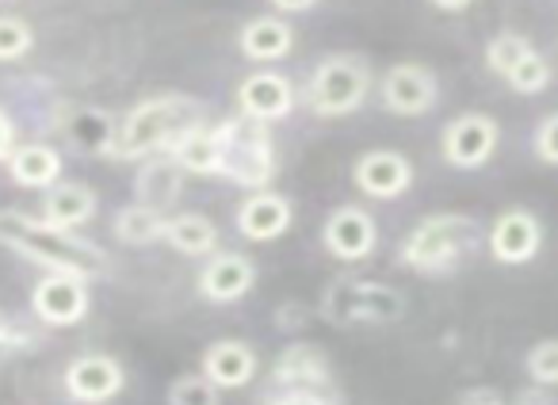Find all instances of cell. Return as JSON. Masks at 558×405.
Listing matches in <instances>:
<instances>
[{
    "instance_id": "cell-16",
    "label": "cell",
    "mask_w": 558,
    "mask_h": 405,
    "mask_svg": "<svg viewBox=\"0 0 558 405\" xmlns=\"http://www.w3.org/2000/svg\"><path fill=\"white\" fill-rule=\"evenodd\" d=\"M238 111L256 123H283L295 111V85L276 70H256L238 85Z\"/></svg>"
},
{
    "instance_id": "cell-3",
    "label": "cell",
    "mask_w": 558,
    "mask_h": 405,
    "mask_svg": "<svg viewBox=\"0 0 558 405\" xmlns=\"http://www.w3.org/2000/svg\"><path fill=\"white\" fill-rule=\"evenodd\" d=\"M482 237H486V230L478 226V219H471L463 211H440L421 219L405 234L398 260L417 275H451L478 249Z\"/></svg>"
},
{
    "instance_id": "cell-41",
    "label": "cell",
    "mask_w": 558,
    "mask_h": 405,
    "mask_svg": "<svg viewBox=\"0 0 558 405\" xmlns=\"http://www.w3.org/2000/svg\"><path fill=\"white\" fill-rule=\"evenodd\" d=\"M0 4H9V0H0Z\"/></svg>"
},
{
    "instance_id": "cell-37",
    "label": "cell",
    "mask_w": 558,
    "mask_h": 405,
    "mask_svg": "<svg viewBox=\"0 0 558 405\" xmlns=\"http://www.w3.org/2000/svg\"><path fill=\"white\" fill-rule=\"evenodd\" d=\"M509 405H558V397H555V390H550V386L527 382V386H520L517 394L509 397Z\"/></svg>"
},
{
    "instance_id": "cell-34",
    "label": "cell",
    "mask_w": 558,
    "mask_h": 405,
    "mask_svg": "<svg viewBox=\"0 0 558 405\" xmlns=\"http://www.w3.org/2000/svg\"><path fill=\"white\" fill-rule=\"evenodd\" d=\"M456 405H509V397L489 382H478V386H466Z\"/></svg>"
},
{
    "instance_id": "cell-17",
    "label": "cell",
    "mask_w": 558,
    "mask_h": 405,
    "mask_svg": "<svg viewBox=\"0 0 558 405\" xmlns=\"http://www.w3.org/2000/svg\"><path fill=\"white\" fill-rule=\"evenodd\" d=\"M271 386L276 390H333V367H329L326 348L295 341L279 348L271 364Z\"/></svg>"
},
{
    "instance_id": "cell-13",
    "label": "cell",
    "mask_w": 558,
    "mask_h": 405,
    "mask_svg": "<svg viewBox=\"0 0 558 405\" xmlns=\"http://www.w3.org/2000/svg\"><path fill=\"white\" fill-rule=\"evenodd\" d=\"M256 287V260L245 253L218 249L203 260L199 275H195V291L215 306H233Z\"/></svg>"
},
{
    "instance_id": "cell-29",
    "label": "cell",
    "mask_w": 558,
    "mask_h": 405,
    "mask_svg": "<svg viewBox=\"0 0 558 405\" xmlns=\"http://www.w3.org/2000/svg\"><path fill=\"white\" fill-rule=\"evenodd\" d=\"M35 50V27L24 16H0V65L24 62Z\"/></svg>"
},
{
    "instance_id": "cell-1",
    "label": "cell",
    "mask_w": 558,
    "mask_h": 405,
    "mask_svg": "<svg viewBox=\"0 0 558 405\" xmlns=\"http://www.w3.org/2000/svg\"><path fill=\"white\" fill-rule=\"evenodd\" d=\"M0 245L12 249L16 257L32 260L43 272H62V275H77V280H100L108 275V253L96 242H88L77 230H62L54 222H47L43 214H27V211H0Z\"/></svg>"
},
{
    "instance_id": "cell-14",
    "label": "cell",
    "mask_w": 558,
    "mask_h": 405,
    "mask_svg": "<svg viewBox=\"0 0 558 405\" xmlns=\"http://www.w3.org/2000/svg\"><path fill=\"white\" fill-rule=\"evenodd\" d=\"M352 184L367 199H402L413 187V161L398 149H367L352 164Z\"/></svg>"
},
{
    "instance_id": "cell-4",
    "label": "cell",
    "mask_w": 558,
    "mask_h": 405,
    "mask_svg": "<svg viewBox=\"0 0 558 405\" xmlns=\"http://www.w3.org/2000/svg\"><path fill=\"white\" fill-rule=\"evenodd\" d=\"M210 131H215L218 146V176L238 187H248V192L271 187L279 172V157L268 123H256V119L238 111V115L215 123Z\"/></svg>"
},
{
    "instance_id": "cell-12",
    "label": "cell",
    "mask_w": 558,
    "mask_h": 405,
    "mask_svg": "<svg viewBox=\"0 0 558 405\" xmlns=\"http://www.w3.org/2000/svg\"><path fill=\"white\" fill-rule=\"evenodd\" d=\"M322 245L333 260L341 265H360V260H372L375 245H379V222L364 207H337L329 211L326 226H322Z\"/></svg>"
},
{
    "instance_id": "cell-11",
    "label": "cell",
    "mask_w": 558,
    "mask_h": 405,
    "mask_svg": "<svg viewBox=\"0 0 558 405\" xmlns=\"http://www.w3.org/2000/svg\"><path fill=\"white\" fill-rule=\"evenodd\" d=\"M486 249H489V257L505 268L532 265L543 249L539 214H532L527 207H509V211H501L486 230Z\"/></svg>"
},
{
    "instance_id": "cell-31",
    "label": "cell",
    "mask_w": 558,
    "mask_h": 405,
    "mask_svg": "<svg viewBox=\"0 0 558 405\" xmlns=\"http://www.w3.org/2000/svg\"><path fill=\"white\" fill-rule=\"evenodd\" d=\"M218 394H222V390H218L207 375L187 371L169 386V405H218Z\"/></svg>"
},
{
    "instance_id": "cell-8",
    "label": "cell",
    "mask_w": 558,
    "mask_h": 405,
    "mask_svg": "<svg viewBox=\"0 0 558 405\" xmlns=\"http://www.w3.org/2000/svg\"><path fill=\"white\" fill-rule=\"evenodd\" d=\"M379 100L390 115L421 119L440 100V77L425 62H395L379 77Z\"/></svg>"
},
{
    "instance_id": "cell-20",
    "label": "cell",
    "mask_w": 558,
    "mask_h": 405,
    "mask_svg": "<svg viewBox=\"0 0 558 405\" xmlns=\"http://www.w3.org/2000/svg\"><path fill=\"white\" fill-rule=\"evenodd\" d=\"M184 169L169 154L146 157L134 172V202H146L154 211L169 214V207H177L180 195H184Z\"/></svg>"
},
{
    "instance_id": "cell-7",
    "label": "cell",
    "mask_w": 558,
    "mask_h": 405,
    "mask_svg": "<svg viewBox=\"0 0 558 405\" xmlns=\"http://www.w3.org/2000/svg\"><path fill=\"white\" fill-rule=\"evenodd\" d=\"M501 146V123L486 111H463L440 134V157L451 169H482Z\"/></svg>"
},
{
    "instance_id": "cell-2",
    "label": "cell",
    "mask_w": 558,
    "mask_h": 405,
    "mask_svg": "<svg viewBox=\"0 0 558 405\" xmlns=\"http://www.w3.org/2000/svg\"><path fill=\"white\" fill-rule=\"evenodd\" d=\"M207 123V103L184 93H161L149 100L134 103L123 119H119L116 161H146V157L169 154L184 134Z\"/></svg>"
},
{
    "instance_id": "cell-9",
    "label": "cell",
    "mask_w": 558,
    "mask_h": 405,
    "mask_svg": "<svg viewBox=\"0 0 558 405\" xmlns=\"http://www.w3.org/2000/svg\"><path fill=\"white\" fill-rule=\"evenodd\" d=\"M62 390L77 405H108L126 390V367L108 352H85L65 364Z\"/></svg>"
},
{
    "instance_id": "cell-23",
    "label": "cell",
    "mask_w": 558,
    "mask_h": 405,
    "mask_svg": "<svg viewBox=\"0 0 558 405\" xmlns=\"http://www.w3.org/2000/svg\"><path fill=\"white\" fill-rule=\"evenodd\" d=\"M62 134L73 149L88 157H111L119 134V119L104 108H70L62 115Z\"/></svg>"
},
{
    "instance_id": "cell-35",
    "label": "cell",
    "mask_w": 558,
    "mask_h": 405,
    "mask_svg": "<svg viewBox=\"0 0 558 405\" xmlns=\"http://www.w3.org/2000/svg\"><path fill=\"white\" fill-rule=\"evenodd\" d=\"M27 344H32V336H27L24 329H16L9 318H4V314H0V359L16 356V352L27 348Z\"/></svg>"
},
{
    "instance_id": "cell-28",
    "label": "cell",
    "mask_w": 558,
    "mask_h": 405,
    "mask_svg": "<svg viewBox=\"0 0 558 405\" xmlns=\"http://www.w3.org/2000/svg\"><path fill=\"white\" fill-rule=\"evenodd\" d=\"M550 81H555V65H550V58L539 54V50H532V54H527L524 62L505 77V85H509L517 96H543L550 88Z\"/></svg>"
},
{
    "instance_id": "cell-25",
    "label": "cell",
    "mask_w": 558,
    "mask_h": 405,
    "mask_svg": "<svg viewBox=\"0 0 558 405\" xmlns=\"http://www.w3.org/2000/svg\"><path fill=\"white\" fill-rule=\"evenodd\" d=\"M165 222H169L165 211H154V207H146V202H126L123 211L111 219V234H116L123 245L146 249V245L165 242Z\"/></svg>"
},
{
    "instance_id": "cell-22",
    "label": "cell",
    "mask_w": 558,
    "mask_h": 405,
    "mask_svg": "<svg viewBox=\"0 0 558 405\" xmlns=\"http://www.w3.org/2000/svg\"><path fill=\"white\" fill-rule=\"evenodd\" d=\"M96 211H100V195L77 180H58L54 187L43 192V219L62 230H85Z\"/></svg>"
},
{
    "instance_id": "cell-32",
    "label": "cell",
    "mask_w": 558,
    "mask_h": 405,
    "mask_svg": "<svg viewBox=\"0 0 558 405\" xmlns=\"http://www.w3.org/2000/svg\"><path fill=\"white\" fill-rule=\"evenodd\" d=\"M264 405H341L333 390H271Z\"/></svg>"
},
{
    "instance_id": "cell-24",
    "label": "cell",
    "mask_w": 558,
    "mask_h": 405,
    "mask_svg": "<svg viewBox=\"0 0 558 405\" xmlns=\"http://www.w3.org/2000/svg\"><path fill=\"white\" fill-rule=\"evenodd\" d=\"M165 242L177 253H184V257L207 260L210 253H218V226L199 211L172 214V219L165 222Z\"/></svg>"
},
{
    "instance_id": "cell-33",
    "label": "cell",
    "mask_w": 558,
    "mask_h": 405,
    "mask_svg": "<svg viewBox=\"0 0 558 405\" xmlns=\"http://www.w3.org/2000/svg\"><path fill=\"white\" fill-rule=\"evenodd\" d=\"M532 149H535V157H539L543 164H558V111L535 126Z\"/></svg>"
},
{
    "instance_id": "cell-38",
    "label": "cell",
    "mask_w": 558,
    "mask_h": 405,
    "mask_svg": "<svg viewBox=\"0 0 558 405\" xmlns=\"http://www.w3.org/2000/svg\"><path fill=\"white\" fill-rule=\"evenodd\" d=\"M20 146V134H16V123L4 108H0V164L9 161V154Z\"/></svg>"
},
{
    "instance_id": "cell-30",
    "label": "cell",
    "mask_w": 558,
    "mask_h": 405,
    "mask_svg": "<svg viewBox=\"0 0 558 405\" xmlns=\"http://www.w3.org/2000/svg\"><path fill=\"white\" fill-rule=\"evenodd\" d=\"M524 375L527 382H539V386H558V336L547 341H535L524 356Z\"/></svg>"
},
{
    "instance_id": "cell-21",
    "label": "cell",
    "mask_w": 558,
    "mask_h": 405,
    "mask_svg": "<svg viewBox=\"0 0 558 405\" xmlns=\"http://www.w3.org/2000/svg\"><path fill=\"white\" fill-rule=\"evenodd\" d=\"M238 50L256 65L283 62V58L295 50V27H291L283 16H253L241 24Z\"/></svg>"
},
{
    "instance_id": "cell-15",
    "label": "cell",
    "mask_w": 558,
    "mask_h": 405,
    "mask_svg": "<svg viewBox=\"0 0 558 405\" xmlns=\"http://www.w3.org/2000/svg\"><path fill=\"white\" fill-rule=\"evenodd\" d=\"M238 234L245 242L256 245H268L279 242V237L288 234L291 222H295V202L288 195L271 192V187H260V192H248L238 207Z\"/></svg>"
},
{
    "instance_id": "cell-36",
    "label": "cell",
    "mask_w": 558,
    "mask_h": 405,
    "mask_svg": "<svg viewBox=\"0 0 558 405\" xmlns=\"http://www.w3.org/2000/svg\"><path fill=\"white\" fill-rule=\"evenodd\" d=\"M306 318H311V310L303 303H288L276 310V329L279 333H299L306 326Z\"/></svg>"
},
{
    "instance_id": "cell-19",
    "label": "cell",
    "mask_w": 558,
    "mask_h": 405,
    "mask_svg": "<svg viewBox=\"0 0 558 405\" xmlns=\"http://www.w3.org/2000/svg\"><path fill=\"white\" fill-rule=\"evenodd\" d=\"M4 169H9V180L16 187L47 192V187H54L62 180L65 161L50 142H20L9 154V161H4Z\"/></svg>"
},
{
    "instance_id": "cell-10",
    "label": "cell",
    "mask_w": 558,
    "mask_h": 405,
    "mask_svg": "<svg viewBox=\"0 0 558 405\" xmlns=\"http://www.w3.org/2000/svg\"><path fill=\"white\" fill-rule=\"evenodd\" d=\"M93 310V291L88 280L62 272H43V280L32 287V314L50 329L81 326Z\"/></svg>"
},
{
    "instance_id": "cell-6",
    "label": "cell",
    "mask_w": 558,
    "mask_h": 405,
    "mask_svg": "<svg viewBox=\"0 0 558 405\" xmlns=\"http://www.w3.org/2000/svg\"><path fill=\"white\" fill-rule=\"evenodd\" d=\"M318 314L333 326H390L405 314V298L390 283L375 280H356V275H344V280L329 283L326 295H322Z\"/></svg>"
},
{
    "instance_id": "cell-18",
    "label": "cell",
    "mask_w": 558,
    "mask_h": 405,
    "mask_svg": "<svg viewBox=\"0 0 558 405\" xmlns=\"http://www.w3.org/2000/svg\"><path fill=\"white\" fill-rule=\"evenodd\" d=\"M260 371V356L248 341L238 336H222V341L207 344L199 359V375H207L218 390H241L256 379Z\"/></svg>"
},
{
    "instance_id": "cell-40",
    "label": "cell",
    "mask_w": 558,
    "mask_h": 405,
    "mask_svg": "<svg viewBox=\"0 0 558 405\" xmlns=\"http://www.w3.org/2000/svg\"><path fill=\"white\" fill-rule=\"evenodd\" d=\"M433 9H440V12H466L474 4V0H428Z\"/></svg>"
},
{
    "instance_id": "cell-39",
    "label": "cell",
    "mask_w": 558,
    "mask_h": 405,
    "mask_svg": "<svg viewBox=\"0 0 558 405\" xmlns=\"http://www.w3.org/2000/svg\"><path fill=\"white\" fill-rule=\"evenodd\" d=\"M318 0H271V9L283 12V16H299V12H311Z\"/></svg>"
},
{
    "instance_id": "cell-26",
    "label": "cell",
    "mask_w": 558,
    "mask_h": 405,
    "mask_svg": "<svg viewBox=\"0 0 558 405\" xmlns=\"http://www.w3.org/2000/svg\"><path fill=\"white\" fill-rule=\"evenodd\" d=\"M210 126L215 123L195 126L192 134H184V138L169 149V157L184 169V176H218V146H215V131H210Z\"/></svg>"
},
{
    "instance_id": "cell-27",
    "label": "cell",
    "mask_w": 558,
    "mask_h": 405,
    "mask_svg": "<svg viewBox=\"0 0 558 405\" xmlns=\"http://www.w3.org/2000/svg\"><path fill=\"white\" fill-rule=\"evenodd\" d=\"M535 50V42L527 39V35L520 32H497L494 39L486 42V70L494 73V77H509L512 70H517L520 62H524L527 54Z\"/></svg>"
},
{
    "instance_id": "cell-5",
    "label": "cell",
    "mask_w": 558,
    "mask_h": 405,
    "mask_svg": "<svg viewBox=\"0 0 558 405\" xmlns=\"http://www.w3.org/2000/svg\"><path fill=\"white\" fill-rule=\"evenodd\" d=\"M372 65L360 54H329L311 70L306 81V108L318 119H344L364 108L372 96Z\"/></svg>"
}]
</instances>
